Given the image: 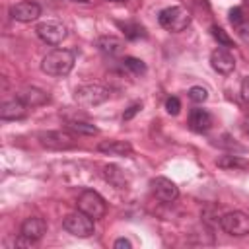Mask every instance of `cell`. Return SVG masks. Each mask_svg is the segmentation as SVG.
<instances>
[{"label": "cell", "instance_id": "12", "mask_svg": "<svg viewBox=\"0 0 249 249\" xmlns=\"http://www.w3.org/2000/svg\"><path fill=\"white\" fill-rule=\"evenodd\" d=\"M19 233L29 237V239H33V241H39L47 233V222L43 218H39V216H29V218L23 220Z\"/></svg>", "mask_w": 249, "mask_h": 249}, {"label": "cell", "instance_id": "6", "mask_svg": "<svg viewBox=\"0 0 249 249\" xmlns=\"http://www.w3.org/2000/svg\"><path fill=\"white\" fill-rule=\"evenodd\" d=\"M220 228L230 233V235H235V237H241V235H247L249 233V216L241 210H233V212H226L222 218H220Z\"/></svg>", "mask_w": 249, "mask_h": 249}, {"label": "cell", "instance_id": "16", "mask_svg": "<svg viewBox=\"0 0 249 249\" xmlns=\"http://www.w3.org/2000/svg\"><path fill=\"white\" fill-rule=\"evenodd\" d=\"M18 97L27 105V107H39V105H45L47 101H49V93L47 91H43V89H39V88H23L19 93H18Z\"/></svg>", "mask_w": 249, "mask_h": 249}, {"label": "cell", "instance_id": "2", "mask_svg": "<svg viewBox=\"0 0 249 249\" xmlns=\"http://www.w3.org/2000/svg\"><path fill=\"white\" fill-rule=\"evenodd\" d=\"M158 21L163 29L171 33H179L191 25V12L183 6H169L158 14Z\"/></svg>", "mask_w": 249, "mask_h": 249}, {"label": "cell", "instance_id": "7", "mask_svg": "<svg viewBox=\"0 0 249 249\" xmlns=\"http://www.w3.org/2000/svg\"><path fill=\"white\" fill-rule=\"evenodd\" d=\"M35 31H37V35H39V39H41L43 43L53 45V47L60 45V43L66 39V33H68V31H66V25L60 23V21H56V19L41 21Z\"/></svg>", "mask_w": 249, "mask_h": 249}, {"label": "cell", "instance_id": "20", "mask_svg": "<svg viewBox=\"0 0 249 249\" xmlns=\"http://www.w3.org/2000/svg\"><path fill=\"white\" fill-rule=\"evenodd\" d=\"M66 128L72 130L74 134H86V136H91V134H97L99 128L88 121H68L66 123Z\"/></svg>", "mask_w": 249, "mask_h": 249}, {"label": "cell", "instance_id": "27", "mask_svg": "<svg viewBox=\"0 0 249 249\" xmlns=\"http://www.w3.org/2000/svg\"><path fill=\"white\" fill-rule=\"evenodd\" d=\"M165 111H167L169 115H177V113L181 111V101H179L177 97H167V101H165Z\"/></svg>", "mask_w": 249, "mask_h": 249}, {"label": "cell", "instance_id": "10", "mask_svg": "<svg viewBox=\"0 0 249 249\" xmlns=\"http://www.w3.org/2000/svg\"><path fill=\"white\" fill-rule=\"evenodd\" d=\"M10 16L16 21L29 23V21H35L41 16V6L35 4V2H29V0H23V2H18L10 8Z\"/></svg>", "mask_w": 249, "mask_h": 249}, {"label": "cell", "instance_id": "28", "mask_svg": "<svg viewBox=\"0 0 249 249\" xmlns=\"http://www.w3.org/2000/svg\"><path fill=\"white\" fill-rule=\"evenodd\" d=\"M140 109H142V105H140V103H132V105H130V107H128V109L124 111V115H123V119H124V121H128V119H132V117H134V115H136V113H138Z\"/></svg>", "mask_w": 249, "mask_h": 249}, {"label": "cell", "instance_id": "22", "mask_svg": "<svg viewBox=\"0 0 249 249\" xmlns=\"http://www.w3.org/2000/svg\"><path fill=\"white\" fill-rule=\"evenodd\" d=\"M123 31H124V37L126 39H138V37H146V31L140 23H121Z\"/></svg>", "mask_w": 249, "mask_h": 249}, {"label": "cell", "instance_id": "18", "mask_svg": "<svg viewBox=\"0 0 249 249\" xmlns=\"http://www.w3.org/2000/svg\"><path fill=\"white\" fill-rule=\"evenodd\" d=\"M103 175H105V179L113 187H117V189H124L126 187V177H124V171L121 167H117V165H105L103 167Z\"/></svg>", "mask_w": 249, "mask_h": 249}, {"label": "cell", "instance_id": "14", "mask_svg": "<svg viewBox=\"0 0 249 249\" xmlns=\"http://www.w3.org/2000/svg\"><path fill=\"white\" fill-rule=\"evenodd\" d=\"M95 47L99 49V53L107 54V56H117L123 53L124 49V43L123 39L115 37V35H101L97 41H95Z\"/></svg>", "mask_w": 249, "mask_h": 249}, {"label": "cell", "instance_id": "31", "mask_svg": "<svg viewBox=\"0 0 249 249\" xmlns=\"http://www.w3.org/2000/svg\"><path fill=\"white\" fill-rule=\"evenodd\" d=\"M241 130H243L245 136H249V117H245V119L241 121Z\"/></svg>", "mask_w": 249, "mask_h": 249}, {"label": "cell", "instance_id": "23", "mask_svg": "<svg viewBox=\"0 0 249 249\" xmlns=\"http://www.w3.org/2000/svg\"><path fill=\"white\" fill-rule=\"evenodd\" d=\"M210 31H212V37L218 41V45H220V47H226V49H228V47H233V41L226 35V31H224L222 27L212 25V27H210Z\"/></svg>", "mask_w": 249, "mask_h": 249}, {"label": "cell", "instance_id": "25", "mask_svg": "<svg viewBox=\"0 0 249 249\" xmlns=\"http://www.w3.org/2000/svg\"><path fill=\"white\" fill-rule=\"evenodd\" d=\"M235 33H237V37L245 43V45H249V21H241L237 27H235Z\"/></svg>", "mask_w": 249, "mask_h": 249}, {"label": "cell", "instance_id": "33", "mask_svg": "<svg viewBox=\"0 0 249 249\" xmlns=\"http://www.w3.org/2000/svg\"><path fill=\"white\" fill-rule=\"evenodd\" d=\"M74 2H88V0H74Z\"/></svg>", "mask_w": 249, "mask_h": 249}, {"label": "cell", "instance_id": "9", "mask_svg": "<svg viewBox=\"0 0 249 249\" xmlns=\"http://www.w3.org/2000/svg\"><path fill=\"white\" fill-rule=\"evenodd\" d=\"M210 64H212V68H214L218 74L228 76V74H231L233 68H235V56L231 54L230 49L218 45V49H214L212 54H210Z\"/></svg>", "mask_w": 249, "mask_h": 249}, {"label": "cell", "instance_id": "11", "mask_svg": "<svg viewBox=\"0 0 249 249\" xmlns=\"http://www.w3.org/2000/svg\"><path fill=\"white\" fill-rule=\"evenodd\" d=\"M150 187H152L156 198H160L161 202H173L179 196L177 185L171 179H167V177H156V179H152Z\"/></svg>", "mask_w": 249, "mask_h": 249}, {"label": "cell", "instance_id": "17", "mask_svg": "<svg viewBox=\"0 0 249 249\" xmlns=\"http://www.w3.org/2000/svg\"><path fill=\"white\" fill-rule=\"evenodd\" d=\"M189 126L195 132H206L212 126V115L206 109H193L189 115Z\"/></svg>", "mask_w": 249, "mask_h": 249}, {"label": "cell", "instance_id": "15", "mask_svg": "<svg viewBox=\"0 0 249 249\" xmlns=\"http://www.w3.org/2000/svg\"><path fill=\"white\" fill-rule=\"evenodd\" d=\"M97 150L107 156H130L132 154V146L126 140H103L99 142Z\"/></svg>", "mask_w": 249, "mask_h": 249}, {"label": "cell", "instance_id": "8", "mask_svg": "<svg viewBox=\"0 0 249 249\" xmlns=\"http://www.w3.org/2000/svg\"><path fill=\"white\" fill-rule=\"evenodd\" d=\"M37 140L41 146L49 150H68L76 146V140L66 130H43L37 134Z\"/></svg>", "mask_w": 249, "mask_h": 249}, {"label": "cell", "instance_id": "1", "mask_svg": "<svg viewBox=\"0 0 249 249\" xmlns=\"http://www.w3.org/2000/svg\"><path fill=\"white\" fill-rule=\"evenodd\" d=\"M74 62H76L74 51H70V49H53L41 60V70L47 76L62 78V76L70 74V70L74 68Z\"/></svg>", "mask_w": 249, "mask_h": 249}, {"label": "cell", "instance_id": "4", "mask_svg": "<svg viewBox=\"0 0 249 249\" xmlns=\"http://www.w3.org/2000/svg\"><path fill=\"white\" fill-rule=\"evenodd\" d=\"M74 99L82 107H95L109 99V89L101 84H84V86L76 88Z\"/></svg>", "mask_w": 249, "mask_h": 249}, {"label": "cell", "instance_id": "26", "mask_svg": "<svg viewBox=\"0 0 249 249\" xmlns=\"http://www.w3.org/2000/svg\"><path fill=\"white\" fill-rule=\"evenodd\" d=\"M228 16H230L228 19H230V23H231L233 27H237V25H239V23L243 21V12H241V8H239V6H235V8H231Z\"/></svg>", "mask_w": 249, "mask_h": 249}, {"label": "cell", "instance_id": "19", "mask_svg": "<svg viewBox=\"0 0 249 249\" xmlns=\"http://www.w3.org/2000/svg\"><path fill=\"white\" fill-rule=\"evenodd\" d=\"M216 163L222 169H247L249 167V161L243 160L241 156H235V154H226V156L218 158Z\"/></svg>", "mask_w": 249, "mask_h": 249}, {"label": "cell", "instance_id": "13", "mask_svg": "<svg viewBox=\"0 0 249 249\" xmlns=\"http://www.w3.org/2000/svg\"><path fill=\"white\" fill-rule=\"evenodd\" d=\"M27 109L29 107L19 97L4 101L2 107H0V119H4V121H19V119H23L27 115Z\"/></svg>", "mask_w": 249, "mask_h": 249}, {"label": "cell", "instance_id": "29", "mask_svg": "<svg viewBox=\"0 0 249 249\" xmlns=\"http://www.w3.org/2000/svg\"><path fill=\"white\" fill-rule=\"evenodd\" d=\"M113 247H115V249H130V247H132V243H130L126 237H119V239L113 243Z\"/></svg>", "mask_w": 249, "mask_h": 249}, {"label": "cell", "instance_id": "5", "mask_svg": "<svg viewBox=\"0 0 249 249\" xmlns=\"http://www.w3.org/2000/svg\"><path fill=\"white\" fill-rule=\"evenodd\" d=\"M76 206H78V210L86 212V214L91 216L93 220L103 218L105 212H107V202H105V198H103L97 191H91V189H86V191L80 193Z\"/></svg>", "mask_w": 249, "mask_h": 249}, {"label": "cell", "instance_id": "30", "mask_svg": "<svg viewBox=\"0 0 249 249\" xmlns=\"http://www.w3.org/2000/svg\"><path fill=\"white\" fill-rule=\"evenodd\" d=\"M241 95H243V99L249 103V76H245L243 82H241Z\"/></svg>", "mask_w": 249, "mask_h": 249}, {"label": "cell", "instance_id": "32", "mask_svg": "<svg viewBox=\"0 0 249 249\" xmlns=\"http://www.w3.org/2000/svg\"><path fill=\"white\" fill-rule=\"evenodd\" d=\"M107 2H117V4H123V2H126V0H107Z\"/></svg>", "mask_w": 249, "mask_h": 249}, {"label": "cell", "instance_id": "3", "mask_svg": "<svg viewBox=\"0 0 249 249\" xmlns=\"http://www.w3.org/2000/svg\"><path fill=\"white\" fill-rule=\"evenodd\" d=\"M62 228L74 235V237H89L93 235L95 231V226H93V218L88 216L86 212L82 210H76V212H70L64 216L62 220Z\"/></svg>", "mask_w": 249, "mask_h": 249}, {"label": "cell", "instance_id": "24", "mask_svg": "<svg viewBox=\"0 0 249 249\" xmlns=\"http://www.w3.org/2000/svg\"><path fill=\"white\" fill-rule=\"evenodd\" d=\"M189 99H191L193 103H204V101L208 99L206 88H202V86H193V88L189 89Z\"/></svg>", "mask_w": 249, "mask_h": 249}, {"label": "cell", "instance_id": "21", "mask_svg": "<svg viewBox=\"0 0 249 249\" xmlns=\"http://www.w3.org/2000/svg\"><path fill=\"white\" fill-rule=\"evenodd\" d=\"M123 68H124L128 74H132V76H144V74H146V64H144L140 58H134V56H124Z\"/></svg>", "mask_w": 249, "mask_h": 249}]
</instances>
